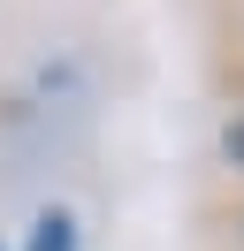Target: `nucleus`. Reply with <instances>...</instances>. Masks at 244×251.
<instances>
[{
  "mask_svg": "<svg viewBox=\"0 0 244 251\" xmlns=\"http://www.w3.org/2000/svg\"><path fill=\"white\" fill-rule=\"evenodd\" d=\"M198 221H206V236H214V251H244V190H237V198H229V205H206V213H198Z\"/></svg>",
  "mask_w": 244,
  "mask_h": 251,
  "instance_id": "obj_4",
  "label": "nucleus"
},
{
  "mask_svg": "<svg viewBox=\"0 0 244 251\" xmlns=\"http://www.w3.org/2000/svg\"><path fill=\"white\" fill-rule=\"evenodd\" d=\"M214 61H221V84L244 99V0H229L214 16Z\"/></svg>",
  "mask_w": 244,
  "mask_h": 251,
  "instance_id": "obj_1",
  "label": "nucleus"
},
{
  "mask_svg": "<svg viewBox=\"0 0 244 251\" xmlns=\"http://www.w3.org/2000/svg\"><path fill=\"white\" fill-rule=\"evenodd\" d=\"M23 251H76V213H69V205H38Z\"/></svg>",
  "mask_w": 244,
  "mask_h": 251,
  "instance_id": "obj_2",
  "label": "nucleus"
},
{
  "mask_svg": "<svg viewBox=\"0 0 244 251\" xmlns=\"http://www.w3.org/2000/svg\"><path fill=\"white\" fill-rule=\"evenodd\" d=\"M214 160H221V175H237V183H244V99L221 114V129H214Z\"/></svg>",
  "mask_w": 244,
  "mask_h": 251,
  "instance_id": "obj_3",
  "label": "nucleus"
},
{
  "mask_svg": "<svg viewBox=\"0 0 244 251\" xmlns=\"http://www.w3.org/2000/svg\"><path fill=\"white\" fill-rule=\"evenodd\" d=\"M0 251H8V244H0Z\"/></svg>",
  "mask_w": 244,
  "mask_h": 251,
  "instance_id": "obj_5",
  "label": "nucleus"
}]
</instances>
